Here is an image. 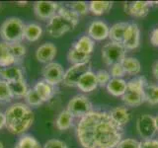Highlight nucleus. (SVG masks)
<instances>
[{
    "label": "nucleus",
    "instance_id": "24",
    "mask_svg": "<svg viewBox=\"0 0 158 148\" xmlns=\"http://www.w3.org/2000/svg\"><path fill=\"white\" fill-rule=\"evenodd\" d=\"M94 47H95L94 41L89 36L80 37L72 46V47L77 49L78 51H81L85 54H89V56H91L92 51H94Z\"/></svg>",
    "mask_w": 158,
    "mask_h": 148
},
{
    "label": "nucleus",
    "instance_id": "28",
    "mask_svg": "<svg viewBox=\"0 0 158 148\" xmlns=\"http://www.w3.org/2000/svg\"><path fill=\"white\" fill-rule=\"evenodd\" d=\"M112 7L113 2L110 1H91L89 3V11L96 16H101L108 13Z\"/></svg>",
    "mask_w": 158,
    "mask_h": 148
},
{
    "label": "nucleus",
    "instance_id": "12",
    "mask_svg": "<svg viewBox=\"0 0 158 148\" xmlns=\"http://www.w3.org/2000/svg\"><path fill=\"white\" fill-rule=\"evenodd\" d=\"M140 43V30L135 23L128 25L123 38V46L126 49H135Z\"/></svg>",
    "mask_w": 158,
    "mask_h": 148
},
{
    "label": "nucleus",
    "instance_id": "20",
    "mask_svg": "<svg viewBox=\"0 0 158 148\" xmlns=\"http://www.w3.org/2000/svg\"><path fill=\"white\" fill-rule=\"evenodd\" d=\"M128 25H130V23L127 22H118L114 24L110 28V31H109V39H111V42L123 44V38H125Z\"/></svg>",
    "mask_w": 158,
    "mask_h": 148
},
{
    "label": "nucleus",
    "instance_id": "1",
    "mask_svg": "<svg viewBox=\"0 0 158 148\" xmlns=\"http://www.w3.org/2000/svg\"><path fill=\"white\" fill-rule=\"evenodd\" d=\"M123 134V128L113 121L109 112L92 111L79 120L76 127L83 148H116Z\"/></svg>",
    "mask_w": 158,
    "mask_h": 148
},
{
    "label": "nucleus",
    "instance_id": "10",
    "mask_svg": "<svg viewBox=\"0 0 158 148\" xmlns=\"http://www.w3.org/2000/svg\"><path fill=\"white\" fill-rule=\"evenodd\" d=\"M59 4L53 1H36L34 3L35 15L41 20H51L57 13Z\"/></svg>",
    "mask_w": 158,
    "mask_h": 148
},
{
    "label": "nucleus",
    "instance_id": "39",
    "mask_svg": "<svg viewBox=\"0 0 158 148\" xmlns=\"http://www.w3.org/2000/svg\"><path fill=\"white\" fill-rule=\"evenodd\" d=\"M116 148H140V142L133 138L122 139Z\"/></svg>",
    "mask_w": 158,
    "mask_h": 148
},
{
    "label": "nucleus",
    "instance_id": "43",
    "mask_svg": "<svg viewBox=\"0 0 158 148\" xmlns=\"http://www.w3.org/2000/svg\"><path fill=\"white\" fill-rule=\"evenodd\" d=\"M4 126H6V117L4 113L0 112V130H2Z\"/></svg>",
    "mask_w": 158,
    "mask_h": 148
},
{
    "label": "nucleus",
    "instance_id": "46",
    "mask_svg": "<svg viewBox=\"0 0 158 148\" xmlns=\"http://www.w3.org/2000/svg\"><path fill=\"white\" fill-rule=\"evenodd\" d=\"M0 148H4V146H3V143L0 141Z\"/></svg>",
    "mask_w": 158,
    "mask_h": 148
},
{
    "label": "nucleus",
    "instance_id": "9",
    "mask_svg": "<svg viewBox=\"0 0 158 148\" xmlns=\"http://www.w3.org/2000/svg\"><path fill=\"white\" fill-rule=\"evenodd\" d=\"M64 73H65V71H64L61 64L53 61L46 64L42 70L44 80L52 86L58 85L59 83L63 82Z\"/></svg>",
    "mask_w": 158,
    "mask_h": 148
},
{
    "label": "nucleus",
    "instance_id": "8",
    "mask_svg": "<svg viewBox=\"0 0 158 148\" xmlns=\"http://www.w3.org/2000/svg\"><path fill=\"white\" fill-rule=\"evenodd\" d=\"M136 130L139 136L144 140L152 139L157 131L154 117L148 113L141 115L136 121Z\"/></svg>",
    "mask_w": 158,
    "mask_h": 148
},
{
    "label": "nucleus",
    "instance_id": "2",
    "mask_svg": "<svg viewBox=\"0 0 158 148\" xmlns=\"http://www.w3.org/2000/svg\"><path fill=\"white\" fill-rule=\"evenodd\" d=\"M6 128L13 134H23L32 126L35 116L25 103H14L5 111Z\"/></svg>",
    "mask_w": 158,
    "mask_h": 148
},
{
    "label": "nucleus",
    "instance_id": "40",
    "mask_svg": "<svg viewBox=\"0 0 158 148\" xmlns=\"http://www.w3.org/2000/svg\"><path fill=\"white\" fill-rule=\"evenodd\" d=\"M43 148H69V147L64 141L53 138V139H49L44 143Z\"/></svg>",
    "mask_w": 158,
    "mask_h": 148
},
{
    "label": "nucleus",
    "instance_id": "6",
    "mask_svg": "<svg viewBox=\"0 0 158 148\" xmlns=\"http://www.w3.org/2000/svg\"><path fill=\"white\" fill-rule=\"evenodd\" d=\"M66 111L73 117L82 118L93 111V105L86 96L76 95L69 100Z\"/></svg>",
    "mask_w": 158,
    "mask_h": 148
},
{
    "label": "nucleus",
    "instance_id": "15",
    "mask_svg": "<svg viewBox=\"0 0 158 148\" xmlns=\"http://www.w3.org/2000/svg\"><path fill=\"white\" fill-rule=\"evenodd\" d=\"M152 2L149 1H135L125 4V12L136 18L145 17L149 12Z\"/></svg>",
    "mask_w": 158,
    "mask_h": 148
},
{
    "label": "nucleus",
    "instance_id": "38",
    "mask_svg": "<svg viewBox=\"0 0 158 148\" xmlns=\"http://www.w3.org/2000/svg\"><path fill=\"white\" fill-rule=\"evenodd\" d=\"M109 73H110L112 78H123L126 75L125 69H123L122 63H117L110 66V71H109Z\"/></svg>",
    "mask_w": 158,
    "mask_h": 148
},
{
    "label": "nucleus",
    "instance_id": "45",
    "mask_svg": "<svg viewBox=\"0 0 158 148\" xmlns=\"http://www.w3.org/2000/svg\"><path fill=\"white\" fill-rule=\"evenodd\" d=\"M154 120H155V125H156V130L158 131V115L156 117H154Z\"/></svg>",
    "mask_w": 158,
    "mask_h": 148
},
{
    "label": "nucleus",
    "instance_id": "25",
    "mask_svg": "<svg viewBox=\"0 0 158 148\" xmlns=\"http://www.w3.org/2000/svg\"><path fill=\"white\" fill-rule=\"evenodd\" d=\"M122 65L125 69L126 74L128 75H137L141 71V64L140 61L137 58L132 57V56H126V58L123 59L122 62Z\"/></svg>",
    "mask_w": 158,
    "mask_h": 148
},
{
    "label": "nucleus",
    "instance_id": "42",
    "mask_svg": "<svg viewBox=\"0 0 158 148\" xmlns=\"http://www.w3.org/2000/svg\"><path fill=\"white\" fill-rule=\"evenodd\" d=\"M150 43L152 46L158 47V28H155L150 35Z\"/></svg>",
    "mask_w": 158,
    "mask_h": 148
},
{
    "label": "nucleus",
    "instance_id": "17",
    "mask_svg": "<svg viewBox=\"0 0 158 148\" xmlns=\"http://www.w3.org/2000/svg\"><path fill=\"white\" fill-rule=\"evenodd\" d=\"M109 113H110L113 121L123 128L131 121V113L128 111V109L125 106H118L114 108L109 112Z\"/></svg>",
    "mask_w": 158,
    "mask_h": 148
},
{
    "label": "nucleus",
    "instance_id": "35",
    "mask_svg": "<svg viewBox=\"0 0 158 148\" xmlns=\"http://www.w3.org/2000/svg\"><path fill=\"white\" fill-rule=\"evenodd\" d=\"M13 99L8 83L0 79V103H7Z\"/></svg>",
    "mask_w": 158,
    "mask_h": 148
},
{
    "label": "nucleus",
    "instance_id": "29",
    "mask_svg": "<svg viewBox=\"0 0 158 148\" xmlns=\"http://www.w3.org/2000/svg\"><path fill=\"white\" fill-rule=\"evenodd\" d=\"M73 118L74 117L66 110L61 111L56 120V126L57 127L58 130H61V131L67 130L72 125Z\"/></svg>",
    "mask_w": 158,
    "mask_h": 148
},
{
    "label": "nucleus",
    "instance_id": "18",
    "mask_svg": "<svg viewBox=\"0 0 158 148\" xmlns=\"http://www.w3.org/2000/svg\"><path fill=\"white\" fill-rule=\"evenodd\" d=\"M0 78L6 82H13L18 80H23L24 74L22 69L17 65H12L9 67H0Z\"/></svg>",
    "mask_w": 158,
    "mask_h": 148
},
{
    "label": "nucleus",
    "instance_id": "34",
    "mask_svg": "<svg viewBox=\"0 0 158 148\" xmlns=\"http://www.w3.org/2000/svg\"><path fill=\"white\" fill-rule=\"evenodd\" d=\"M68 7L73 10L79 16H83L89 13V4L84 1H74L68 4Z\"/></svg>",
    "mask_w": 158,
    "mask_h": 148
},
{
    "label": "nucleus",
    "instance_id": "22",
    "mask_svg": "<svg viewBox=\"0 0 158 148\" xmlns=\"http://www.w3.org/2000/svg\"><path fill=\"white\" fill-rule=\"evenodd\" d=\"M17 60L12 56L10 51L9 43L5 42H0V67L5 68L15 65Z\"/></svg>",
    "mask_w": 158,
    "mask_h": 148
},
{
    "label": "nucleus",
    "instance_id": "41",
    "mask_svg": "<svg viewBox=\"0 0 158 148\" xmlns=\"http://www.w3.org/2000/svg\"><path fill=\"white\" fill-rule=\"evenodd\" d=\"M140 148H158V140L149 139L140 142Z\"/></svg>",
    "mask_w": 158,
    "mask_h": 148
},
{
    "label": "nucleus",
    "instance_id": "3",
    "mask_svg": "<svg viewBox=\"0 0 158 148\" xmlns=\"http://www.w3.org/2000/svg\"><path fill=\"white\" fill-rule=\"evenodd\" d=\"M147 85L144 76H136L127 82V91L122 96L123 102L127 106L138 107L145 102L144 89Z\"/></svg>",
    "mask_w": 158,
    "mask_h": 148
},
{
    "label": "nucleus",
    "instance_id": "14",
    "mask_svg": "<svg viewBox=\"0 0 158 148\" xmlns=\"http://www.w3.org/2000/svg\"><path fill=\"white\" fill-rule=\"evenodd\" d=\"M57 48L52 43H44L40 46L36 51V58L41 63H51L56 56Z\"/></svg>",
    "mask_w": 158,
    "mask_h": 148
},
{
    "label": "nucleus",
    "instance_id": "27",
    "mask_svg": "<svg viewBox=\"0 0 158 148\" xmlns=\"http://www.w3.org/2000/svg\"><path fill=\"white\" fill-rule=\"evenodd\" d=\"M10 91L13 98H25L26 94L28 93L29 88L27 86L26 81L24 80H18L13 82H7Z\"/></svg>",
    "mask_w": 158,
    "mask_h": 148
},
{
    "label": "nucleus",
    "instance_id": "21",
    "mask_svg": "<svg viewBox=\"0 0 158 148\" xmlns=\"http://www.w3.org/2000/svg\"><path fill=\"white\" fill-rule=\"evenodd\" d=\"M107 91L115 97H122L127 91V81L123 78H112L107 84Z\"/></svg>",
    "mask_w": 158,
    "mask_h": 148
},
{
    "label": "nucleus",
    "instance_id": "7",
    "mask_svg": "<svg viewBox=\"0 0 158 148\" xmlns=\"http://www.w3.org/2000/svg\"><path fill=\"white\" fill-rule=\"evenodd\" d=\"M75 27V25L68 21L67 19L58 14H56L51 20H48V23L47 25V32L52 38H60L66 33L74 30Z\"/></svg>",
    "mask_w": 158,
    "mask_h": 148
},
{
    "label": "nucleus",
    "instance_id": "26",
    "mask_svg": "<svg viewBox=\"0 0 158 148\" xmlns=\"http://www.w3.org/2000/svg\"><path fill=\"white\" fill-rule=\"evenodd\" d=\"M91 59V56L85 54L81 51H78L74 47L69 49L67 53V60L72 65H77V64H89Z\"/></svg>",
    "mask_w": 158,
    "mask_h": 148
},
{
    "label": "nucleus",
    "instance_id": "30",
    "mask_svg": "<svg viewBox=\"0 0 158 148\" xmlns=\"http://www.w3.org/2000/svg\"><path fill=\"white\" fill-rule=\"evenodd\" d=\"M14 148H43L37 138L30 134H25L19 138Z\"/></svg>",
    "mask_w": 158,
    "mask_h": 148
},
{
    "label": "nucleus",
    "instance_id": "16",
    "mask_svg": "<svg viewBox=\"0 0 158 148\" xmlns=\"http://www.w3.org/2000/svg\"><path fill=\"white\" fill-rule=\"evenodd\" d=\"M76 87L84 93H90L94 91L98 87V82L95 73L91 70L84 73L81 78L79 79Z\"/></svg>",
    "mask_w": 158,
    "mask_h": 148
},
{
    "label": "nucleus",
    "instance_id": "37",
    "mask_svg": "<svg viewBox=\"0 0 158 148\" xmlns=\"http://www.w3.org/2000/svg\"><path fill=\"white\" fill-rule=\"evenodd\" d=\"M95 75H96V79L98 82V86H101V87L107 86L109 81L112 79L109 71L105 70V69H100V70H98L95 73Z\"/></svg>",
    "mask_w": 158,
    "mask_h": 148
},
{
    "label": "nucleus",
    "instance_id": "19",
    "mask_svg": "<svg viewBox=\"0 0 158 148\" xmlns=\"http://www.w3.org/2000/svg\"><path fill=\"white\" fill-rule=\"evenodd\" d=\"M34 90L38 93V95L42 99L44 103L49 101L53 97L54 94H56L54 86L51 85V84L44 80H40L35 84Z\"/></svg>",
    "mask_w": 158,
    "mask_h": 148
},
{
    "label": "nucleus",
    "instance_id": "13",
    "mask_svg": "<svg viewBox=\"0 0 158 148\" xmlns=\"http://www.w3.org/2000/svg\"><path fill=\"white\" fill-rule=\"evenodd\" d=\"M109 31L110 27L105 22L95 20L89 25L87 33L93 41H104L109 38Z\"/></svg>",
    "mask_w": 158,
    "mask_h": 148
},
{
    "label": "nucleus",
    "instance_id": "31",
    "mask_svg": "<svg viewBox=\"0 0 158 148\" xmlns=\"http://www.w3.org/2000/svg\"><path fill=\"white\" fill-rule=\"evenodd\" d=\"M145 102L151 106L158 105V84H147L144 89Z\"/></svg>",
    "mask_w": 158,
    "mask_h": 148
},
{
    "label": "nucleus",
    "instance_id": "33",
    "mask_svg": "<svg viewBox=\"0 0 158 148\" xmlns=\"http://www.w3.org/2000/svg\"><path fill=\"white\" fill-rule=\"evenodd\" d=\"M25 101H26V104L29 107H39L44 103L38 95V93L34 90V88L28 90V93L25 96Z\"/></svg>",
    "mask_w": 158,
    "mask_h": 148
},
{
    "label": "nucleus",
    "instance_id": "5",
    "mask_svg": "<svg viewBox=\"0 0 158 148\" xmlns=\"http://www.w3.org/2000/svg\"><path fill=\"white\" fill-rule=\"evenodd\" d=\"M127 49L122 43L110 42L102 47V59L105 64L112 66L114 64L122 63L126 58Z\"/></svg>",
    "mask_w": 158,
    "mask_h": 148
},
{
    "label": "nucleus",
    "instance_id": "23",
    "mask_svg": "<svg viewBox=\"0 0 158 148\" xmlns=\"http://www.w3.org/2000/svg\"><path fill=\"white\" fill-rule=\"evenodd\" d=\"M43 36V28L39 24L36 23H30L25 26L24 38L28 42H37Z\"/></svg>",
    "mask_w": 158,
    "mask_h": 148
},
{
    "label": "nucleus",
    "instance_id": "11",
    "mask_svg": "<svg viewBox=\"0 0 158 148\" xmlns=\"http://www.w3.org/2000/svg\"><path fill=\"white\" fill-rule=\"evenodd\" d=\"M91 70L89 64H77V65H71L64 73L63 84L68 87H75L79 79L84 73Z\"/></svg>",
    "mask_w": 158,
    "mask_h": 148
},
{
    "label": "nucleus",
    "instance_id": "36",
    "mask_svg": "<svg viewBox=\"0 0 158 148\" xmlns=\"http://www.w3.org/2000/svg\"><path fill=\"white\" fill-rule=\"evenodd\" d=\"M10 46V51H11L12 56L15 57V59L18 61L20 59H22L25 56H26V47L24 44L21 43H9Z\"/></svg>",
    "mask_w": 158,
    "mask_h": 148
},
{
    "label": "nucleus",
    "instance_id": "4",
    "mask_svg": "<svg viewBox=\"0 0 158 148\" xmlns=\"http://www.w3.org/2000/svg\"><path fill=\"white\" fill-rule=\"evenodd\" d=\"M25 26L26 25L20 18H7L0 26V37L7 43H21L25 39Z\"/></svg>",
    "mask_w": 158,
    "mask_h": 148
},
{
    "label": "nucleus",
    "instance_id": "44",
    "mask_svg": "<svg viewBox=\"0 0 158 148\" xmlns=\"http://www.w3.org/2000/svg\"><path fill=\"white\" fill-rule=\"evenodd\" d=\"M152 74H153V76H154V78L158 81V60L154 64H153V66H152Z\"/></svg>",
    "mask_w": 158,
    "mask_h": 148
},
{
    "label": "nucleus",
    "instance_id": "32",
    "mask_svg": "<svg viewBox=\"0 0 158 148\" xmlns=\"http://www.w3.org/2000/svg\"><path fill=\"white\" fill-rule=\"evenodd\" d=\"M56 14L60 15V16L64 17L65 19H67L68 21H70L72 24H74L75 26H77V24L79 22V15L76 14L68 6H60V5H59Z\"/></svg>",
    "mask_w": 158,
    "mask_h": 148
}]
</instances>
